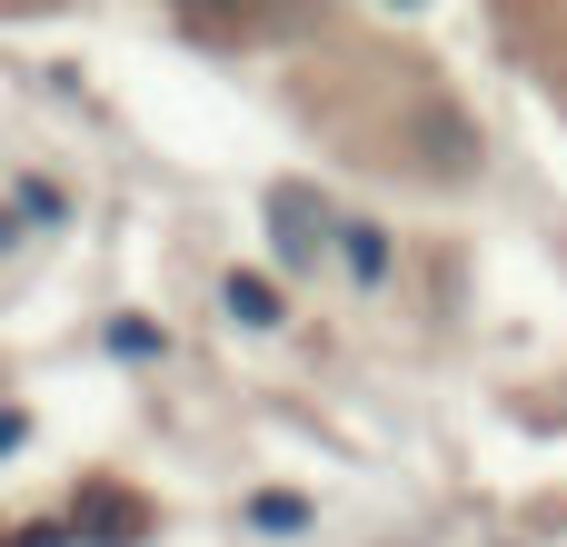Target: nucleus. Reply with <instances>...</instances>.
<instances>
[{"label":"nucleus","mask_w":567,"mask_h":547,"mask_svg":"<svg viewBox=\"0 0 567 547\" xmlns=\"http://www.w3.org/2000/svg\"><path fill=\"white\" fill-rule=\"evenodd\" d=\"M219 309H229L239 329H279V319H289V299H279V279H269V269H229Z\"/></svg>","instance_id":"1"},{"label":"nucleus","mask_w":567,"mask_h":547,"mask_svg":"<svg viewBox=\"0 0 567 547\" xmlns=\"http://www.w3.org/2000/svg\"><path fill=\"white\" fill-rule=\"evenodd\" d=\"M349 269L379 279V269H389V239H379V229H349Z\"/></svg>","instance_id":"2"},{"label":"nucleus","mask_w":567,"mask_h":547,"mask_svg":"<svg viewBox=\"0 0 567 547\" xmlns=\"http://www.w3.org/2000/svg\"><path fill=\"white\" fill-rule=\"evenodd\" d=\"M249 518H259V528H309V508H299V498H289V488H269V498H259V508H249Z\"/></svg>","instance_id":"3"},{"label":"nucleus","mask_w":567,"mask_h":547,"mask_svg":"<svg viewBox=\"0 0 567 547\" xmlns=\"http://www.w3.org/2000/svg\"><path fill=\"white\" fill-rule=\"evenodd\" d=\"M189 20H239V10H259V0H179Z\"/></svg>","instance_id":"4"},{"label":"nucleus","mask_w":567,"mask_h":547,"mask_svg":"<svg viewBox=\"0 0 567 547\" xmlns=\"http://www.w3.org/2000/svg\"><path fill=\"white\" fill-rule=\"evenodd\" d=\"M20 438H30V419H20V409H0V458H10Z\"/></svg>","instance_id":"5"},{"label":"nucleus","mask_w":567,"mask_h":547,"mask_svg":"<svg viewBox=\"0 0 567 547\" xmlns=\"http://www.w3.org/2000/svg\"><path fill=\"white\" fill-rule=\"evenodd\" d=\"M399 10H419V0H399Z\"/></svg>","instance_id":"6"}]
</instances>
